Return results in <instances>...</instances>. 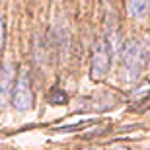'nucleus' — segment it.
<instances>
[{
	"label": "nucleus",
	"mask_w": 150,
	"mask_h": 150,
	"mask_svg": "<svg viewBox=\"0 0 150 150\" xmlns=\"http://www.w3.org/2000/svg\"><path fill=\"white\" fill-rule=\"evenodd\" d=\"M148 59V47L140 39H129L121 51V76L125 82H137L144 70Z\"/></svg>",
	"instance_id": "obj_1"
},
{
	"label": "nucleus",
	"mask_w": 150,
	"mask_h": 150,
	"mask_svg": "<svg viewBox=\"0 0 150 150\" xmlns=\"http://www.w3.org/2000/svg\"><path fill=\"white\" fill-rule=\"evenodd\" d=\"M12 103H14V109H18L20 113L31 109V105H33V92H31V82H29V70L28 68H22L20 70L16 92L12 96Z\"/></svg>",
	"instance_id": "obj_2"
},
{
	"label": "nucleus",
	"mask_w": 150,
	"mask_h": 150,
	"mask_svg": "<svg viewBox=\"0 0 150 150\" xmlns=\"http://www.w3.org/2000/svg\"><path fill=\"white\" fill-rule=\"evenodd\" d=\"M111 67V49L105 39H98L92 49V78L101 80Z\"/></svg>",
	"instance_id": "obj_3"
},
{
	"label": "nucleus",
	"mask_w": 150,
	"mask_h": 150,
	"mask_svg": "<svg viewBox=\"0 0 150 150\" xmlns=\"http://www.w3.org/2000/svg\"><path fill=\"white\" fill-rule=\"evenodd\" d=\"M14 78H16V68L12 62H4V67L0 68V105H6V101L12 94V86H14Z\"/></svg>",
	"instance_id": "obj_4"
},
{
	"label": "nucleus",
	"mask_w": 150,
	"mask_h": 150,
	"mask_svg": "<svg viewBox=\"0 0 150 150\" xmlns=\"http://www.w3.org/2000/svg\"><path fill=\"white\" fill-rule=\"evenodd\" d=\"M127 10L133 18H144L146 12L150 10V2H146V0H133V2L127 4Z\"/></svg>",
	"instance_id": "obj_5"
},
{
	"label": "nucleus",
	"mask_w": 150,
	"mask_h": 150,
	"mask_svg": "<svg viewBox=\"0 0 150 150\" xmlns=\"http://www.w3.org/2000/svg\"><path fill=\"white\" fill-rule=\"evenodd\" d=\"M67 94L62 92V90H59V88H55L53 92L49 94V101L51 103H67Z\"/></svg>",
	"instance_id": "obj_6"
},
{
	"label": "nucleus",
	"mask_w": 150,
	"mask_h": 150,
	"mask_svg": "<svg viewBox=\"0 0 150 150\" xmlns=\"http://www.w3.org/2000/svg\"><path fill=\"white\" fill-rule=\"evenodd\" d=\"M4 45H6V20L4 16H0V53L4 51Z\"/></svg>",
	"instance_id": "obj_7"
},
{
	"label": "nucleus",
	"mask_w": 150,
	"mask_h": 150,
	"mask_svg": "<svg viewBox=\"0 0 150 150\" xmlns=\"http://www.w3.org/2000/svg\"><path fill=\"white\" fill-rule=\"evenodd\" d=\"M90 123L88 121H84V123H78V125H72V127H59L55 129L57 133H68V131H76V129H84V127H88Z\"/></svg>",
	"instance_id": "obj_8"
},
{
	"label": "nucleus",
	"mask_w": 150,
	"mask_h": 150,
	"mask_svg": "<svg viewBox=\"0 0 150 150\" xmlns=\"http://www.w3.org/2000/svg\"><path fill=\"white\" fill-rule=\"evenodd\" d=\"M146 109H150V94L146 96L142 101H139V103H137V111H146Z\"/></svg>",
	"instance_id": "obj_9"
},
{
	"label": "nucleus",
	"mask_w": 150,
	"mask_h": 150,
	"mask_svg": "<svg viewBox=\"0 0 150 150\" xmlns=\"http://www.w3.org/2000/svg\"><path fill=\"white\" fill-rule=\"evenodd\" d=\"M117 150H131V148H127V146H119Z\"/></svg>",
	"instance_id": "obj_10"
}]
</instances>
